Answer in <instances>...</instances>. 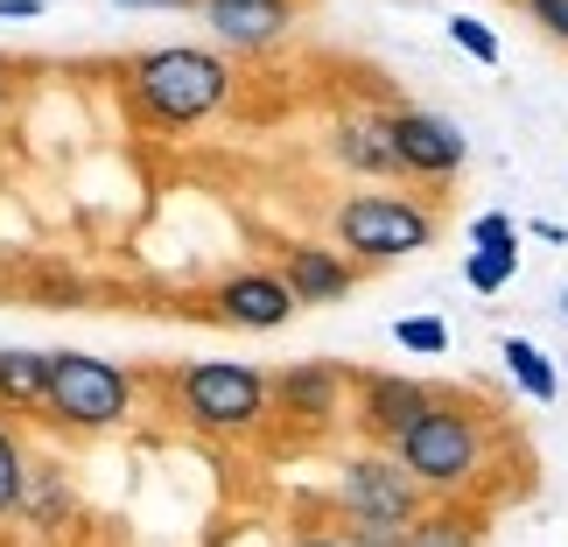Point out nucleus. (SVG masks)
I'll return each instance as SVG.
<instances>
[{"instance_id": "20e7f679", "label": "nucleus", "mask_w": 568, "mask_h": 547, "mask_svg": "<svg viewBox=\"0 0 568 547\" xmlns=\"http://www.w3.org/2000/svg\"><path fill=\"white\" fill-rule=\"evenodd\" d=\"M141 379L120 358L99 352H50V393H42V428L57 435H113L134 422Z\"/></svg>"}, {"instance_id": "cd10ccee", "label": "nucleus", "mask_w": 568, "mask_h": 547, "mask_svg": "<svg viewBox=\"0 0 568 547\" xmlns=\"http://www.w3.org/2000/svg\"><path fill=\"white\" fill-rule=\"evenodd\" d=\"M288 547H344V540H337V534H295Z\"/></svg>"}, {"instance_id": "9d476101", "label": "nucleus", "mask_w": 568, "mask_h": 547, "mask_svg": "<svg viewBox=\"0 0 568 547\" xmlns=\"http://www.w3.org/2000/svg\"><path fill=\"white\" fill-rule=\"evenodd\" d=\"M204 29L217 36L225 57H267L295 36L302 21V0H196Z\"/></svg>"}, {"instance_id": "b1692460", "label": "nucleus", "mask_w": 568, "mask_h": 547, "mask_svg": "<svg viewBox=\"0 0 568 547\" xmlns=\"http://www.w3.org/2000/svg\"><path fill=\"white\" fill-rule=\"evenodd\" d=\"M470 246H519V225H513L506 211H485V217L470 225Z\"/></svg>"}, {"instance_id": "7c9ffc66", "label": "nucleus", "mask_w": 568, "mask_h": 547, "mask_svg": "<svg viewBox=\"0 0 568 547\" xmlns=\"http://www.w3.org/2000/svg\"><path fill=\"white\" fill-rule=\"evenodd\" d=\"M561 316H568V295H561Z\"/></svg>"}, {"instance_id": "393cba45", "label": "nucleus", "mask_w": 568, "mask_h": 547, "mask_svg": "<svg viewBox=\"0 0 568 547\" xmlns=\"http://www.w3.org/2000/svg\"><path fill=\"white\" fill-rule=\"evenodd\" d=\"M42 0H0V21H36Z\"/></svg>"}, {"instance_id": "2eb2a0df", "label": "nucleus", "mask_w": 568, "mask_h": 547, "mask_svg": "<svg viewBox=\"0 0 568 547\" xmlns=\"http://www.w3.org/2000/svg\"><path fill=\"white\" fill-rule=\"evenodd\" d=\"M42 393H50V352L0 344V414L8 422H42Z\"/></svg>"}, {"instance_id": "412c9836", "label": "nucleus", "mask_w": 568, "mask_h": 547, "mask_svg": "<svg viewBox=\"0 0 568 547\" xmlns=\"http://www.w3.org/2000/svg\"><path fill=\"white\" fill-rule=\"evenodd\" d=\"M449 42H456L464 57H477V63H498V57H506L498 29H485V21H470V14H449Z\"/></svg>"}, {"instance_id": "f3484780", "label": "nucleus", "mask_w": 568, "mask_h": 547, "mask_svg": "<svg viewBox=\"0 0 568 547\" xmlns=\"http://www.w3.org/2000/svg\"><path fill=\"white\" fill-rule=\"evenodd\" d=\"M498 358H506V372H513V386L527 393L534 407H548L555 393H561V365H555L548 352H540L534 337H506V344H498Z\"/></svg>"}, {"instance_id": "c756f323", "label": "nucleus", "mask_w": 568, "mask_h": 547, "mask_svg": "<svg viewBox=\"0 0 568 547\" xmlns=\"http://www.w3.org/2000/svg\"><path fill=\"white\" fill-rule=\"evenodd\" d=\"M561 379H568V358H561Z\"/></svg>"}, {"instance_id": "aec40b11", "label": "nucleus", "mask_w": 568, "mask_h": 547, "mask_svg": "<svg viewBox=\"0 0 568 547\" xmlns=\"http://www.w3.org/2000/svg\"><path fill=\"white\" fill-rule=\"evenodd\" d=\"M393 344L414 352V358H443L449 352V323L443 316H400L393 323Z\"/></svg>"}, {"instance_id": "c85d7f7f", "label": "nucleus", "mask_w": 568, "mask_h": 547, "mask_svg": "<svg viewBox=\"0 0 568 547\" xmlns=\"http://www.w3.org/2000/svg\"><path fill=\"white\" fill-rule=\"evenodd\" d=\"M0 99H8V63H0Z\"/></svg>"}, {"instance_id": "1a4fd4ad", "label": "nucleus", "mask_w": 568, "mask_h": 547, "mask_svg": "<svg viewBox=\"0 0 568 547\" xmlns=\"http://www.w3.org/2000/svg\"><path fill=\"white\" fill-rule=\"evenodd\" d=\"M435 393L443 386L414 379V372H352V422L365 435V449H393L435 407Z\"/></svg>"}, {"instance_id": "ddd939ff", "label": "nucleus", "mask_w": 568, "mask_h": 547, "mask_svg": "<svg viewBox=\"0 0 568 547\" xmlns=\"http://www.w3.org/2000/svg\"><path fill=\"white\" fill-rule=\"evenodd\" d=\"M14 513H21V527L42 534V540H57L63 527H78V477L63 470V456L29 449V470H21V498H14Z\"/></svg>"}, {"instance_id": "f03ea898", "label": "nucleus", "mask_w": 568, "mask_h": 547, "mask_svg": "<svg viewBox=\"0 0 568 547\" xmlns=\"http://www.w3.org/2000/svg\"><path fill=\"white\" fill-rule=\"evenodd\" d=\"M491 407L464 401V393H435V407L393 443V464L428 498H470L491 470Z\"/></svg>"}, {"instance_id": "7ed1b4c3", "label": "nucleus", "mask_w": 568, "mask_h": 547, "mask_svg": "<svg viewBox=\"0 0 568 547\" xmlns=\"http://www.w3.org/2000/svg\"><path fill=\"white\" fill-rule=\"evenodd\" d=\"M162 386H169V414L183 428L211 435V443H246L274 422V372L246 358H196L162 372Z\"/></svg>"}, {"instance_id": "f8f14e48", "label": "nucleus", "mask_w": 568, "mask_h": 547, "mask_svg": "<svg viewBox=\"0 0 568 547\" xmlns=\"http://www.w3.org/2000/svg\"><path fill=\"white\" fill-rule=\"evenodd\" d=\"M274 274L288 281V295H295V310H331V302H344L358 288V260H344L337 246H316V239H288L274 260Z\"/></svg>"}, {"instance_id": "4468645a", "label": "nucleus", "mask_w": 568, "mask_h": 547, "mask_svg": "<svg viewBox=\"0 0 568 547\" xmlns=\"http://www.w3.org/2000/svg\"><path fill=\"white\" fill-rule=\"evenodd\" d=\"M331 155H337V169H352V176H365V183L400 176L393 141H386V113H344L331 126Z\"/></svg>"}, {"instance_id": "f257e3e1", "label": "nucleus", "mask_w": 568, "mask_h": 547, "mask_svg": "<svg viewBox=\"0 0 568 547\" xmlns=\"http://www.w3.org/2000/svg\"><path fill=\"white\" fill-rule=\"evenodd\" d=\"M232 84H239L232 57L204 50V42H155V50L126 57L120 71L134 126H162V134H190V126L217 120L232 105Z\"/></svg>"}, {"instance_id": "9b49d317", "label": "nucleus", "mask_w": 568, "mask_h": 547, "mask_svg": "<svg viewBox=\"0 0 568 547\" xmlns=\"http://www.w3.org/2000/svg\"><path fill=\"white\" fill-rule=\"evenodd\" d=\"M211 316L225 323V331H281V323L295 316V295H288V281H281L274 267H232V274H217L211 281Z\"/></svg>"}, {"instance_id": "a211bd4d", "label": "nucleus", "mask_w": 568, "mask_h": 547, "mask_svg": "<svg viewBox=\"0 0 568 547\" xmlns=\"http://www.w3.org/2000/svg\"><path fill=\"white\" fill-rule=\"evenodd\" d=\"M21 470H29V435H21V422H8V414H0V519H14Z\"/></svg>"}, {"instance_id": "423d86ee", "label": "nucleus", "mask_w": 568, "mask_h": 547, "mask_svg": "<svg viewBox=\"0 0 568 547\" xmlns=\"http://www.w3.org/2000/svg\"><path fill=\"white\" fill-rule=\"evenodd\" d=\"M337 519H373V527H414L428 513V492L393 464V449H352L337 464V492H331Z\"/></svg>"}, {"instance_id": "6e6552de", "label": "nucleus", "mask_w": 568, "mask_h": 547, "mask_svg": "<svg viewBox=\"0 0 568 547\" xmlns=\"http://www.w3.org/2000/svg\"><path fill=\"white\" fill-rule=\"evenodd\" d=\"M352 414V372L337 358H295L274 372V422L302 435H331Z\"/></svg>"}, {"instance_id": "5701e85b", "label": "nucleus", "mask_w": 568, "mask_h": 547, "mask_svg": "<svg viewBox=\"0 0 568 547\" xmlns=\"http://www.w3.org/2000/svg\"><path fill=\"white\" fill-rule=\"evenodd\" d=\"M519 8H527V21H534L540 36L568 50V0H519Z\"/></svg>"}, {"instance_id": "bb28decb", "label": "nucleus", "mask_w": 568, "mask_h": 547, "mask_svg": "<svg viewBox=\"0 0 568 547\" xmlns=\"http://www.w3.org/2000/svg\"><path fill=\"white\" fill-rule=\"evenodd\" d=\"M527 232H534V239H548V246H561V239H568V225H555V217H534Z\"/></svg>"}, {"instance_id": "dca6fc26", "label": "nucleus", "mask_w": 568, "mask_h": 547, "mask_svg": "<svg viewBox=\"0 0 568 547\" xmlns=\"http://www.w3.org/2000/svg\"><path fill=\"white\" fill-rule=\"evenodd\" d=\"M485 506H470V498H428V513L407 527L400 547H485Z\"/></svg>"}, {"instance_id": "4be33fe9", "label": "nucleus", "mask_w": 568, "mask_h": 547, "mask_svg": "<svg viewBox=\"0 0 568 547\" xmlns=\"http://www.w3.org/2000/svg\"><path fill=\"white\" fill-rule=\"evenodd\" d=\"M344 547H400L407 540V527H373V519H337L331 527Z\"/></svg>"}, {"instance_id": "39448f33", "label": "nucleus", "mask_w": 568, "mask_h": 547, "mask_svg": "<svg viewBox=\"0 0 568 547\" xmlns=\"http://www.w3.org/2000/svg\"><path fill=\"white\" fill-rule=\"evenodd\" d=\"M331 246L358 267H393V260H414L422 246H435V211L400 190H352L331 211Z\"/></svg>"}, {"instance_id": "0eeeda50", "label": "nucleus", "mask_w": 568, "mask_h": 547, "mask_svg": "<svg viewBox=\"0 0 568 547\" xmlns=\"http://www.w3.org/2000/svg\"><path fill=\"white\" fill-rule=\"evenodd\" d=\"M386 141H393L400 176L414 183H456L470 162V134L435 105H386Z\"/></svg>"}, {"instance_id": "6ab92c4d", "label": "nucleus", "mask_w": 568, "mask_h": 547, "mask_svg": "<svg viewBox=\"0 0 568 547\" xmlns=\"http://www.w3.org/2000/svg\"><path fill=\"white\" fill-rule=\"evenodd\" d=\"M513 267H519V246H470L464 253V281L477 295H498L513 281Z\"/></svg>"}, {"instance_id": "a878e982", "label": "nucleus", "mask_w": 568, "mask_h": 547, "mask_svg": "<svg viewBox=\"0 0 568 547\" xmlns=\"http://www.w3.org/2000/svg\"><path fill=\"white\" fill-rule=\"evenodd\" d=\"M113 8H169V14H190L196 0H113Z\"/></svg>"}]
</instances>
